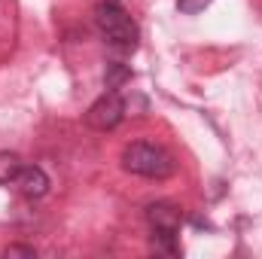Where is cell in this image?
<instances>
[{
    "mask_svg": "<svg viewBox=\"0 0 262 259\" xmlns=\"http://www.w3.org/2000/svg\"><path fill=\"white\" fill-rule=\"evenodd\" d=\"M210 3H213V0H177V9H180V15H198V12H204Z\"/></svg>",
    "mask_w": 262,
    "mask_h": 259,
    "instance_id": "9c48e42d",
    "label": "cell"
},
{
    "mask_svg": "<svg viewBox=\"0 0 262 259\" xmlns=\"http://www.w3.org/2000/svg\"><path fill=\"white\" fill-rule=\"evenodd\" d=\"M125 119V101L119 98V92H107L101 95L89 110H85V125L95 131H113Z\"/></svg>",
    "mask_w": 262,
    "mask_h": 259,
    "instance_id": "3957f363",
    "label": "cell"
},
{
    "mask_svg": "<svg viewBox=\"0 0 262 259\" xmlns=\"http://www.w3.org/2000/svg\"><path fill=\"white\" fill-rule=\"evenodd\" d=\"M122 168L128 174H137V177L165 180V177L174 174V159L162 146L146 143V140H137V143H128L122 149Z\"/></svg>",
    "mask_w": 262,
    "mask_h": 259,
    "instance_id": "7a4b0ae2",
    "label": "cell"
},
{
    "mask_svg": "<svg viewBox=\"0 0 262 259\" xmlns=\"http://www.w3.org/2000/svg\"><path fill=\"white\" fill-rule=\"evenodd\" d=\"M18 171H21V159H18L15 153L3 149V153H0V186H3V183H15Z\"/></svg>",
    "mask_w": 262,
    "mask_h": 259,
    "instance_id": "ba28073f",
    "label": "cell"
},
{
    "mask_svg": "<svg viewBox=\"0 0 262 259\" xmlns=\"http://www.w3.org/2000/svg\"><path fill=\"white\" fill-rule=\"evenodd\" d=\"M95 28L101 31V37L116 46V49H125V52H134L137 43H140V31L134 25L125 6L119 0H101L95 6Z\"/></svg>",
    "mask_w": 262,
    "mask_h": 259,
    "instance_id": "6da1fadb",
    "label": "cell"
},
{
    "mask_svg": "<svg viewBox=\"0 0 262 259\" xmlns=\"http://www.w3.org/2000/svg\"><path fill=\"white\" fill-rule=\"evenodd\" d=\"M152 250H156V253H165V256H180V253H183V247H180V235H177V232L152 229Z\"/></svg>",
    "mask_w": 262,
    "mask_h": 259,
    "instance_id": "52a82bcc",
    "label": "cell"
},
{
    "mask_svg": "<svg viewBox=\"0 0 262 259\" xmlns=\"http://www.w3.org/2000/svg\"><path fill=\"white\" fill-rule=\"evenodd\" d=\"M131 79H134V73H131V67L122 64V61H110L107 70H104V85H107V92H119L122 85H128Z\"/></svg>",
    "mask_w": 262,
    "mask_h": 259,
    "instance_id": "8992f818",
    "label": "cell"
},
{
    "mask_svg": "<svg viewBox=\"0 0 262 259\" xmlns=\"http://www.w3.org/2000/svg\"><path fill=\"white\" fill-rule=\"evenodd\" d=\"M3 256H6V259H12V256H28V259H34V256H37V250H34V247H28V244H9V247L3 250Z\"/></svg>",
    "mask_w": 262,
    "mask_h": 259,
    "instance_id": "30bf717a",
    "label": "cell"
},
{
    "mask_svg": "<svg viewBox=\"0 0 262 259\" xmlns=\"http://www.w3.org/2000/svg\"><path fill=\"white\" fill-rule=\"evenodd\" d=\"M15 186H18V192L25 195V198H43V195L49 192V174L43 171V168H37V165H21V171H18V177H15Z\"/></svg>",
    "mask_w": 262,
    "mask_h": 259,
    "instance_id": "5b68a950",
    "label": "cell"
},
{
    "mask_svg": "<svg viewBox=\"0 0 262 259\" xmlns=\"http://www.w3.org/2000/svg\"><path fill=\"white\" fill-rule=\"evenodd\" d=\"M146 223H149V229L180 232L183 213H180V207H174L171 201H156V204H149V207H146Z\"/></svg>",
    "mask_w": 262,
    "mask_h": 259,
    "instance_id": "277c9868",
    "label": "cell"
}]
</instances>
